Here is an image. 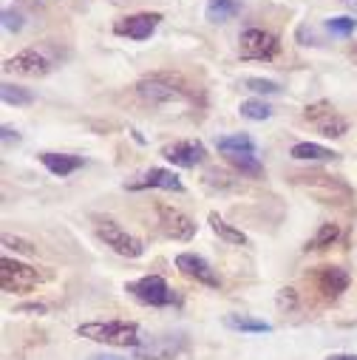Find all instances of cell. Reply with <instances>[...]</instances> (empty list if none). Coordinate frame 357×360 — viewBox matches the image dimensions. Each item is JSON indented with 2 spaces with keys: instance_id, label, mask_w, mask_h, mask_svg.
I'll return each instance as SVG.
<instances>
[{
  "instance_id": "obj_13",
  "label": "cell",
  "mask_w": 357,
  "mask_h": 360,
  "mask_svg": "<svg viewBox=\"0 0 357 360\" xmlns=\"http://www.w3.org/2000/svg\"><path fill=\"white\" fill-rule=\"evenodd\" d=\"M315 284L326 298H337L340 292L349 290V273L340 266H320L315 273Z\"/></svg>"
},
{
  "instance_id": "obj_5",
  "label": "cell",
  "mask_w": 357,
  "mask_h": 360,
  "mask_svg": "<svg viewBox=\"0 0 357 360\" xmlns=\"http://www.w3.org/2000/svg\"><path fill=\"white\" fill-rule=\"evenodd\" d=\"M37 284H40L37 269H32L20 261H12V258H0V287L6 292H29Z\"/></svg>"
},
{
  "instance_id": "obj_10",
  "label": "cell",
  "mask_w": 357,
  "mask_h": 360,
  "mask_svg": "<svg viewBox=\"0 0 357 360\" xmlns=\"http://www.w3.org/2000/svg\"><path fill=\"white\" fill-rule=\"evenodd\" d=\"M6 71H15V74H23V77H46L51 71V60L43 57L37 49H26L15 57H9L4 63Z\"/></svg>"
},
{
  "instance_id": "obj_20",
  "label": "cell",
  "mask_w": 357,
  "mask_h": 360,
  "mask_svg": "<svg viewBox=\"0 0 357 360\" xmlns=\"http://www.w3.org/2000/svg\"><path fill=\"white\" fill-rule=\"evenodd\" d=\"M224 326H230L235 332H273V323L249 318V315H227L224 318Z\"/></svg>"
},
{
  "instance_id": "obj_32",
  "label": "cell",
  "mask_w": 357,
  "mask_h": 360,
  "mask_svg": "<svg viewBox=\"0 0 357 360\" xmlns=\"http://www.w3.org/2000/svg\"><path fill=\"white\" fill-rule=\"evenodd\" d=\"M18 312H34V315H43L46 307H43V304H23V307H18Z\"/></svg>"
},
{
  "instance_id": "obj_34",
  "label": "cell",
  "mask_w": 357,
  "mask_h": 360,
  "mask_svg": "<svg viewBox=\"0 0 357 360\" xmlns=\"http://www.w3.org/2000/svg\"><path fill=\"white\" fill-rule=\"evenodd\" d=\"M91 360H122V357H117V354H94Z\"/></svg>"
},
{
  "instance_id": "obj_29",
  "label": "cell",
  "mask_w": 357,
  "mask_h": 360,
  "mask_svg": "<svg viewBox=\"0 0 357 360\" xmlns=\"http://www.w3.org/2000/svg\"><path fill=\"white\" fill-rule=\"evenodd\" d=\"M4 29H6V32H20V29H23V15L6 9V12H4Z\"/></svg>"
},
{
  "instance_id": "obj_4",
  "label": "cell",
  "mask_w": 357,
  "mask_h": 360,
  "mask_svg": "<svg viewBox=\"0 0 357 360\" xmlns=\"http://www.w3.org/2000/svg\"><path fill=\"white\" fill-rule=\"evenodd\" d=\"M278 49H281L278 37L264 29H247V32H241V40H238L241 60H273L278 54Z\"/></svg>"
},
{
  "instance_id": "obj_30",
  "label": "cell",
  "mask_w": 357,
  "mask_h": 360,
  "mask_svg": "<svg viewBox=\"0 0 357 360\" xmlns=\"http://www.w3.org/2000/svg\"><path fill=\"white\" fill-rule=\"evenodd\" d=\"M12 142L18 145V142H20V134H18V131H12L9 125H4V145H12Z\"/></svg>"
},
{
  "instance_id": "obj_16",
  "label": "cell",
  "mask_w": 357,
  "mask_h": 360,
  "mask_svg": "<svg viewBox=\"0 0 357 360\" xmlns=\"http://www.w3.org/2000/svg\"><path fill=\"white\" fill-rule=\"evenodd\" d=\"M238 12H241L238 0H207V6H205V18L210 23H224V20L235 18Z\"/></svg>"
},
{
  "instance_id": "obj_11",
  "label": "cell",
  "mask_w": 357,
  "mask_h": 360,
  "mask_svg": "<svg viewBox=\"0 0 357 360\" xmlns=\"http://www.w3.org/2000/svg\"><path fill=\"white\" fill-rule=\"evenodd\" d=\"M176 266L182 269V276H188V278H193L205 287H219V276L213 273V266L196 252H182L176 258Z\"/></svg>"
},
{
  "instance_id": "obj_33",
  "label": "cell",
  "mask_w": 357,
  "mask_h": 360,
  "mask_svg": "<svg viewBox=\"0 0 357 360\" xmlns=\"http://www.w3.org/2000/svg\"><path fill=\"white\" fill-rule=\"evenodd\" d=\"M326 360H357V354H329Z\"/></svg>"
},
{
  "instance_id": "obj_25",
  "label": "cell",
  "mask_w": 357,
  "mask_h": 360,
  "mask_svg": "<svg viewBox=\"0 0 357 360\" xmlns=\"http://www.w3.org/2000/svg\"><path fill=\"white\" fill-rule=\"evenodd\" d=\"M346 128H349V125H346V120H340L337 114H329L326 120H320V122H318V131H320L323 136H329V139L343 136V134H346Z\"/></svg>"
},
{
  "instance_id": "obj_8",
  "label": "cell",
  "mask_w": 357,
  "mask_h": 360,
  "mask_svg": "<svg viewBox=\"0 0 357 360\" xmlns=\"http://www.w3.org/2000/svg\"><path fill=\"white\" fill-rule=\"evenodd\" d=\"M162 23V15L159 12H139V15H128V18H119L114 23V34L119 37H131V40H148L156 26Z\"/></svg>"
},
{
  "instance_id": "obj_18",
  "label": "cell",
  "mask_w": 357,
  "mask_h": 360,
  "mask_svg": "<svg viewBox=\"0 0 357 360\" xmlns=\"http://www.w3.org/2000/svg\"><path fill=\"white\" fill-rule=\"evenodd\" d=\"M224 159H227L235 170H241L244 176H252V179L264 176V165L258 162L255 153H224Z\"/></svg>"
},
{
  "instance_id": "obj_7",
  "label": "cell",
  "mask_w": 357,
  "mask_h": 360,
  "mask_svg": "<svg viewBox=\"0 0 357 360\" xmlns=\"http://www.w3.org/2000/svg\"><path fill=\"white\" fill-rule=\"evenodd\" d=\"M156 213H159L162 233L170 236L173 241H190L196 236V221L190 216H185L182 210H176L170 205H156Z\"/></svg>"
},
{
  "instance_id": "obj_24",
  "label": "cell",
  "mask_w": 357,
  "mask_h": 360,
  "mask_svg": "<svg viewBox=\"0 0 357 360\" xmlns=\"http://www.w3.org/2000/svg\"><path fill=\"white\" fill-rule=\"evenodd\" d=\"M354 29H357V20H354V18H349V15L326 20V32H329V34H335V37H349V34H354Z\"/></svg>"
},
{
  "instance_id": "obj_3",
  "label": "cell",
  "mask_w": 357,
  "mask_h": 360,
  "mask_svg": "<svg viewBox=\"0 0 357 360\" xmlns=\"http://www.w3.org/2000/svg\"><path fill=\"white\" fill-rule=\"evenodd\" d=\"M97 236L105 241V247H111L114 252L125 255V258H139L145 252V244L139 238H134L131 233H125L117 221L111 219H97Z\"/></svg>"
},
{
  "instance_id": "obj_28",
  "label": "cell",
  "mask_w": 357,
  "mask_h": 360,
  "mask_svg": "<svg viewBox=\"0 0 357 360\" xmlns=\"http://www.w3.org/2000/svg\"><path fill=\"white\" fill-rule=\"evenodd\" d=\"M4 244H6V247H15V250L23 252V255H34V252H37V247H34L32 241H23V238H15V236H4Z\"/></svg>"
},
{
  "instance_id": "obj_14",
  "label": "cell",
  "mask_w": 357,
  "mask_h": 360,
  "mask_svg": "<svg viewBox=\"0 0 357 360\" xmlns=\"http://www.w3.org/2000/svg\"><path fill=\"white\" fill-rule=\"evenodd\" d=\"M40 162H43V167L48 170V173H54V176H71L74 170H79L82 165H85V159L82 156H74V153H51V150H46V153H40Z\"/></svg>"
},
{
  "instance_id": "obj_27",
  "label": "cell",
  "mask_w": 357,
  "mask_h": 360,
  "mask_svg": "<svg viewBox=\"0 0 357 360\" xmlns=\"http://www.w3.org/2000/svg\"><path fill=\"white\" fill-rule=\"evenodd\" d=\"M329 114H335L329 103H315V105H306V111H304V117H306L309 122H315V125H318L320 120H326Z\"/></svg>"
},
{
  "instance_id": "obj_9",
  "label": "cell",
  "mask_w": 357,
  "mask_h": 360,
  "mask_svg": "<svg viewBox=\"0 0 357 360\" xmlns=\"http://www.w3.org/2000/svg\"><path fill=\"white\" fill-rule=\"evenodd\" d=\"M162 156L178 167H196L207 159V150L202 142L196 139H182V142H173V145H164L162 148Z\"/></svg>"
},
{
  "instance_id": "obj_22",
  "label": "cell",
  "mask_w": 357,
  "mask_h": 360,
  "mask_svg": "<svg viewBox=\"0 0 357 360\" xmlns=\"http://www.w3.org/2000/svg\"><path fill=\"white\" fill-rule=\"evenodd\" d=\"M337 236H340V227L337 224H320V230L315 233V238L306 244V250H326V247H332L335 241H337Z\"/></svg>"
},
{
  "instance_id": "obj_2",
  "label": "cell",
  "mask_w": 357,
  "mask_h": 360,
  "mask_svg": "<svg viewBox=\"0 0 357 360\" xmlns=\"http://www.w3.org/2000/svg\"><path fill=\"white\" fill-rule=\"evenodd\" d=\"M79 338H88L94 343H105V346H139V326L134 321H91V323H79L77 326Z\"/></svg>"
},
{
  "instance_id": "obj_31",
  "label": "cell",
  "mask_w": 357,
  "mask_h": 360,
  "mask_svg": "<svg viewBox=\"0 0 357 360\" xmlns=\"http://www.w3.org/2000/svg\"><path fill=\"white\" fill-rule=\"evenodd\" d=\"M295 290H281V298H278V304L281 307H295V295H292Z\"/></svg>"
},
{
  "instance_id": "obj_19",
  "label": "cell",
  "mask_w": 357,
  "mask_h": 360,
  "mask_svg": "<svg viewBox=\"0 0 357 360\" xmlns=\"http://www.w3.org/2000/svg\"><path fill=\"white\" fill-rule=\"evenodd\" d=\"M210 227H213V233H216L219 238H224L227 244H238V247L247 244V236H244L241 230H235L233 224H227L219 213H210Z\"/></svg>"
},
{
  "instance_id": "obj_21",
  "label": "cell",
  "mask_w": 357,
  "mask_h": 360,
  "mask_svg": "<svg viewBox=\"0 0 357 360\" xmlns=\"http://www.w3.org/2000/svg\"><path fill=\"white\" fill-rule=\"evenodd\" d=\"M0 94H4V103H6V105H32V103H34V94L29 91V88L12 85V82H4Z\"/></svg>"
},
{
  "instance_id": "obj_26",
  "label": "cell",
  "mask_w": 357,
  "mask_h": 360,
  "mask_svg": "<svg viewBox=\"0 0 357 360\" xmlns=\"http://www.w3.org/2000/svg\"><path fill=\"white\" fill-rule=\"evenodd\" d=\"M244 88H249V91L255 94H281V85L273 82V79H261V77H249L244 79Z\"/></svg>"
},
{
  "instance_id": "obj_12",
  "label": "cell",
  "mask_w": 357,
  "mask_h": 360,
  "mask_svg": "<svg viewBox=\"0 0 357 360\" xmlns=\"http://www.w3.org/2000/svg\"><path fill=\"white\" fill-rule=\"evenodd\" d=\"M128 191H142V188H162V191H173V193H182L185 185L178 182V176L173 170H164V167H150L139 182H131L125 185Z\"/></svg>"
},
{
  "instance_id": "obj_6",
  "label": "cell",
  "mask_w": 357,
  "mask_h": 360,
  "mask_svg": "<svg viewBox=\"0 0 357 360\" xmlns=\"http://www.w3.org/2000/svg\"><path fill=\"white\" fill-rule=\"evenodd\" d=\"M125 290H128L136 301H142V304H148V307H167V304L176 301L173 292H170V287H167V281L159 278V276H145V278H139V281H131Z\"/></svg>"
},
{
  "instance_id": "obj_1",
  "label": "cell",
  "mask_w": 357,
  "mask_h": 360,
  "mask_svg": "<svg viewBox=\"0 0 357 360\" xmlns=\"http://www.w3.org/2000/svg\"><path fill=\"white\" fill-rule=\"evenodd\" d=\"M136 94H139L145 103L164 105V103H178V100H188V97H190V85H188L182 77H178V74L159 71V74L142 77V79L136 82Z\"/></svg>"
},
{
  "instance_id": "obj_15",
  "label": "cell",
  "mask_w": 357,
  "mask_h": 360,
  "mask_svg": "<svg viewBox=\"0 0 357 360\" xmlns=\"http://www.w3.org/2000/svg\"><path fill=\"white\" fill-rule=\"evenodd\" d=\"M290 156L292 159H301V162H329V159H337L335 150H329L323 145H315V142H298V145H292Z\"/></svg>"
},
{
  "instance_id": "obj_17",
  "label": "cell",
  "mask_w": 357,
  "mask_h": 360,
  "mask_svg": "<svg viewBox=\"0 0 357 360\" xmlns=\"http://www.w3.org/2000/svg\"><path fill=\"white\" fill-rule=\"evenodd\" d=\"M216 148L221 153H255V142L249 134H230V136H221L216 142Z\"/></svg>"
},
{
  "instance_id": "obj_23",
  "label": "cell",
  "mask_w": 357,
  "mask_h": 360,
  "mask_svg": "<svg viewBox=\"0 0 357 360\" xmlns=\"http://www.w3.org/2000/svg\"><path fill=\"white\" fill-rule=\"evenodd\" d=\"M238 111H241V117L255 120V122H264V120H270V117H273V108L266 105V103H261V100H244Z\"/></svg>"
}]
</instances>
